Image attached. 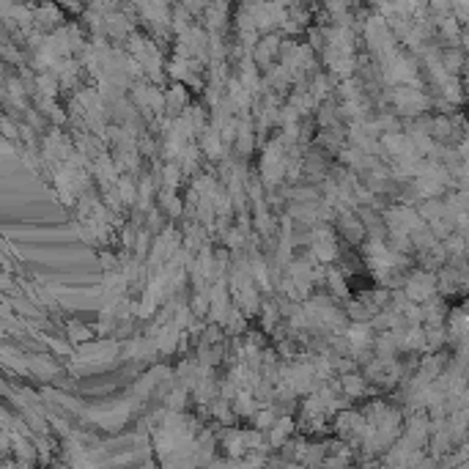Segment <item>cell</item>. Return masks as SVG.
Segmentation results:
<instances>
[{
    "mask_svg": "<svg viewBox=\"0 0 469 469\" xmlns=\"http://www.w3.org/2000/svg\"><path fill=\"white\" fill-rule=\"evenodd\" d=\"M182 176H184L182 162H179V159H168L165 168H162V184H165L168 189H176L179 187V182H182Z\"/></svg>",
    "mask_w": 469,
    "mask_h": 469,
    "instance_id": "13",
    "label": "cell"
},
{
    "mask_svg": "<svg viewBox=\"0 0 469 469\" xmlns=\"http://www.w3.org/2000/svg\"><path fill=\"white\" fill-rule=\"evenodd\" d=\"M461 83H464V94L469 96V72L464 74V77H461Z\"/></svg>",
    "mask_w": 469,
    "mask_h": 469,
    "instance_id": "31",
    "label": "cell"
},
{
    "mask_svg": "<svg viewBox=\"0 0 469 469\" xmlns=\"http://www.w3.org/2000/svg\"><path fill=\"white\" fill-rule=\"evenodd\" d=\"M387 99L392 102L395 113H398V116H406V118H418L428 107H434V99L422 94L418 86H390Z\"/></svg>",
    "mask_w": 469,
    "mask_h": 469,
    "instance_id": "1",
    "label": "cell"
},
{
    "mask_svg": "<svg viewBox=\"0 0 469 469\" xmlns=\"http://www.w3.org/2000/svg\"><path fill=\"white\" fill-rule=\"evenodd\" d=\"M283 47V42H280V36H275V33H267L258 45H255V49H253V58H255V63L261 66V69H267L269 66V61L280 52Z\"/></svg>",
    "mask_w": 469,
    "mask_h": 469,
    "instance_id": "4",
    "label": "cell"
},
{
    "mask_svg": "<svg viewBox=\"0 0 469 469\" xmlns=\"http://www.w3.org/2000/svg\"><path fill=\"white\" fill-rule=\"evenodd\" d=\"M200 154H203V148H200V145H195L192 141L184 145V151H182V157H179V162H182L184 173H195V170H198V165H200Z\"/></svg>",
    "mask_w": 469,
    "mask_h": 469,
    "instance_id": "14",
    "label": "cell"
},
{
    "mask_svg": "<svg viewBox=\"0 0 469 469\" xmlns=\"http://www.w3.org/2000/svg\"><path fill=\"white\" fill-rule=\"evenodd\" d=\"M464 415H467V418H469V406H464Z\"/></svg>",
    "mask_w": 469,
    "mask_h": 469,
    "instance_id": "32",
    "label": "cell"
},
{
    "mask_svg": "<svg viewBox=\"0 0 469 469\" xmlns=\"http://www.w3.org/2000/svg\"><path fill=\"white\" fill-rule=\"evenodd\" d=\"M28 374L39 376V379H55L58 376V365L49 360V357H28Z\"/></svg>",
    "mask_w": 469,
    "mask_h": 469,
    "instance_id": "11",
    "label": "cell"
},
{
    "mask_svg": "<svg viewBox=\"0 0 469 469\" xmlns=\"http://www.w3.org/2000/svg\"><path fill=\"white\" fill-rule=\"evenodd\" d=\"M0 124H3V135H6L8 141H17V138H19V127H14L11 118H3Z\"/></svg>",
    "mask_w": 469,
    "mask_h": 469,
    "instance_id": "26",
    "label": "cell"
},
{
    "mask_svg": "<svg viewBox=\"0 0 469 469\" xmlns=\"http://www.w3.org/2000/svg\"><path fill=\"white\" fill-rule=\"evenodd\" d=\"M327 285H329V291H332L337 299L349 296V285H346V278H343L337 269H327Z\"/></svg>",
    "mask_w": 469,
    "mask_h": 469,
    "instance_id": "19",
    "label": "cell"
},
{
    "mask_svg": "<svg viewBox=\"0 0 469 469\" xmlns=\"http://www.w3.org/2000/svg\"><path fill=\"white\" fill-rule=\"evenodd\" d=\"M223 447L228 450V456L231 459H244V453L250 450L247 447V436H244V431H225L223 434Z\"/></svg>",
    "mask_w": 469,
    "mask_h": 469,
    "instance_id": "7",
    "label": "cell"
},
{
    "mask_svg": "<svg viewBox=\"0 0 469 469\" xmlns=\"http://www.w3.org/2000/svg\"><path fill=\"white\" fill-rule=\"evenodd\" d=\"M442 63L450 74H461L467 66V52L461 47H445L442 49Z\"/></svg>",
    "mask_w": 469,
    "mask_h": 469,
    "instance_id": "10",
    "label": "cell"
},
{
    "mask_svg": "<svg viewBox=\"0 0 469 469\" xmlns=\"http://www.w3.org/2000/svg\"><path fill=\"white\" fill-rule=\"evenodd\" d=\"M33 22H36V25H45V28H49V25L61 22V11L55 8V3H52V0H47L42 8H36V11H33Z\"/></svg>",
    "mask_w": 469,
    "mask_h": 469,
    "instance_id": "16",
    "label": "cell"
},
{
    "mask_svg": "<svg viewBox=\"0 0 469 469\" xmlns=\"http://www.w3.org/2000/svg\"><path fill=\"white\" fill-rule=\"evenodd\" d=\"M151 234L154 231H143V234H138V241H135V255L138 258H145V253H148V241H151Z\"/></svg>",
    "mask_w": 469,
    "mask_h": 469,
    "instance_id": "25",
    "label": "cell"
},
{
    "mask_svg": "<svg viewBox=\"0 0 469 469\" xmlns=\"http://www.w3.org/2000/svg\"><path fill=\"white\" fill-rule=\"evenodd\" d=\"M278 420V412H275V406L269 404V406H264V409H258L255 415H253V422H255V428H261V431H269L272 425Z\"/></svg>",
    "mask_w": 469,
    "mask_h": 469,
    "instance_id": "21",
    "label": "cell"
},
{
    "mask_svg": "<svg viewBox=\"0 0 469 469\" xmlns=\"http://www.w3.org/2000/svg\"><path fill=\"white\" fill-rule=\"evenodd\" d=\"M151 198H154V179L151 176H143L138 182V203H141L143 212L151 209Z\"/></svg>",
    "mask_w": 469,
    "mask_h": 469,
    "instance_id": "20",
    "label": "cell"
},
{
    "mask_svg": "<svg viewBox=\"0 0 469 469\" xmlns=\"http://www.w3.org/2000/svg\"><path fill=\"white\" fill-rule=\"evenodd\" d=\"M404 291L412 302H425L431 299L434 294H439V278H436V269H412L406 275V283H404Z\"/></svg>",
    "mask_w": 469,
    "mask_h": 469,
    "instance_id": "2",
    "label": "cell"
},
{
    "mask_svg": "<svg viewBox=\"0 0 469 469\" xmlns=\"http://www.w3.org/2000/svg\"><path fill=\"white\" fill-rule=\"evenodd\" d=\"M165 99H168V113H170V116H182L189 104L187 86H184V83H176L173 88L165 91Z\"/></svg>",
    "mask_w": 469,
    "mask_h": 469,
    "instance_id": "6",
    "label": "cell"
},
{
    "mask_svg": "<svg viewBox=\"0 0 469 469\" xmlns=\"http://www.w3.org/2000/svg\"><path fill=\"white\" fill-rule=\"evenodd\" d=\"M99 258H102V267H104V269H116V255H113V253H102Z\"/></svg>",
    "mask_w": 469,
    "mask_h": 469,
    "instance_id": "29",
    "label": "cell"
},
{
    "mask_svg": "<svg viewBox=\"0 0 469 469\" xmlns=\"http://www.w3.org/2000/svg\"><path fill=\"white\" fill-rule=\"evenodd\" d=\"M209 3H212V0H182V6H187L189 11H206Z\"/></svg>",
    "mask_w": 469,
    "mask_h": 469,
    "instance_id": "28",
    "label": "cell"
},
{
    "mask_svg": "<svg viewBox=\"0 0 469 469\" xmlns=\"http://www.w3.org/2000/svg\"><path fill=\"white\" fill-rule=\"evenodd\" d=\"M159 203H162V209H165L168 217H179V214L184 212V209H182L184 203L176 198V189H168V187L162 189V192H159Z\"/></svg>",
    "mask_w": 469,
    "mask_h": 469,
    "instance_id": "17",
    "label": "cell"
},
{
    "mask_svg": "<svg viewBox=\"0 0 469 469\" xmlns=\"http://www.w3.org/2000/svg\"><path fill=\"white\" fill-rule=\"evenodd\" d=\"M461 49H464V52L469 55V28H467V31H461Z\"/></svg>",
    "mask_w": 469,
    "mask_h": 469,
    "instance_id": "30",
    "label": "cell"
},
{
    "mask_svg": "<svg viewBox=\"0 0 469 469\" xmlns=\"http://www.w3.org/2000/svg\"><path fill=\"white\" fill-rule=\"evenodd\" d=\"M376 121H379L381 135H384V132H401V129H404V127H401V121H398L395 116H379Z\"/></svg>",
    "mask_w": 469,
    "mask_h": 469,
    "instance_id": "24",
    "label": "cell"
},
{
    "mask_svg": "<svg viewBox=\"0 0 469 469\" xmlns=\"http://www.w3.org/2000/svg\"><path fill=\"white\" fill-rule=\"evenodd\" d=\"M447 302H445V296L442 294H434L431 299H425L422 302V316H425V321L422 324H445L447 321Z\"/></svg>",
    "mask_w": 469,
    "mask_h": 469,
    "instance_id": "3",
    "label": "cell"
},
{
    "mask_svg": "<svg viewBox=\"0 0 469 469\" xmlns=\"http://www.w3.org/2000/svg\"><path fill=\"white\" fill-rule=\"evenodd\" d=\"M294 434V420L291 418H278L275 425L267 431V436H269V445L272 447H283L285 445V439Z\"/></svg>",
    "mask_w": 469,
    "mask_h": 469,
    "instance_id": "9",
    "label": "cell"
},
{
    "mask_svg": "<svg viewBox=\"0 0 469 469\" xmlns=\"http://www.w3.org/2000/svg\"><path fill=\"white\" fill-rule=\"evenodd\" d=\"M428 132H431V138L439 143H447L459 129H456V124H453V118L450 116H436V118H431V127H428Z\"/></svg>",
    "mask_w": 469,
    "mask_h": 469,
    "instance_id": "8",
    "label": "cell"
},
{
    "mask_svg": "<svg viewBox=\"0 0 469 469\" xmlns=\"http://www.w3.org/2000/svg\"><path fill=\"white\" fill-rule=\"evenodd\" d=\"M340 384H343V392L351 395V398H363V395L368 392V376H360L349 371V374H343Z\"/></svg>",
    "mask_w": 469,
    "mask_h": 469,
    "instance_id": "12",
    "label": "cell"
},
{
    "mask_svg": "<svg viewBox=\"0 0 469 469\" xmlns=\"http://www.w3.org/2000/svg\"><path fill=\"white\" fill-rule=\"evenodd\" d=\"M138 151H141L143 157H154V141L143 135L141 141H138Z\"/></svg>",
    "mask_w": 469,
    "mask_h": 469,
    "instance_id": "27",
    "label": "cell"
},
{
    "mask_svg": "<svg viewBox=\"0 0 469 469\" xmlns=\"http://www.w3.org/2000/svg\"><path fill=\"white\" fill-rule=\"evenodd\" d=\"M200 148H203V154L209 157V159H223V154H225V141H223V135H220V129H214L212 124L200 132Z\"/></svg>",
    "mask_w": 469,
    "mask_h": 469,
    "instance_id": "5",
    "label": "cell"
},
{
    "mask_svg": "<svg viewBox=\"0 0 469 469\" xmlns=\"http://www.w3.org/2000/svg\"><path fill=\"white\" fill-rule=\"evenodd\" d=\"M118 192H121V198L127 200V206H129V203H138V184H135L132 176H121V179H118Z\"/></svg>",
    "mask_w": 469,
    "mask_h": 469,
    "instance_id": "22",
    "label": "cell"
},
{
    "mask_svg": "<svg viewBox=\"0 0 469 469\" xmlns=\"http://www.w3.org/2000/svg\"><path fill=\"white\" fill-rule=\"evenodd\" d=\"M66 335H69V340L77 343V346H83V343H88V340L94 337V332L86 327V324H80V321H69V324H66Z\"/></svg>",
    "mask_w": 469,
    "mask_h": 469,
    "instance_id": "18",
    "label": "cell"
},
{
    "mask_svg": "<svg viewBox=\"0 0 469 469\" xmlns=\"http://www.w3.org/2000/svg\"><path fill=\"white\" fill-rule=\"evenodd\" d=\"M187 384H179V387H173L170 390V395H168V409H173V412H182L184 409V401H187Z\"/></svg>",
    "mask_w": 469,
    "mask_h": 469,
    "instance_id": "23",
    "label": "cell"
},
{
    "mask_svg": "<svg viewBox=\"0 0 469 469\" xmlns=\"http://www.w3.org/2000/svg\"><path fill=\"white\" fill-rule=\"evenodd\" d=\"M280 308H278V302H272V299H264L261 302V324L267 332H272V329L278 327V321H280Z\"/></svg>",
    "mask_w": 469,
    "mask_h": 469,
    "instance_id": "15",
    "label": "cell"
}]
</instances>
